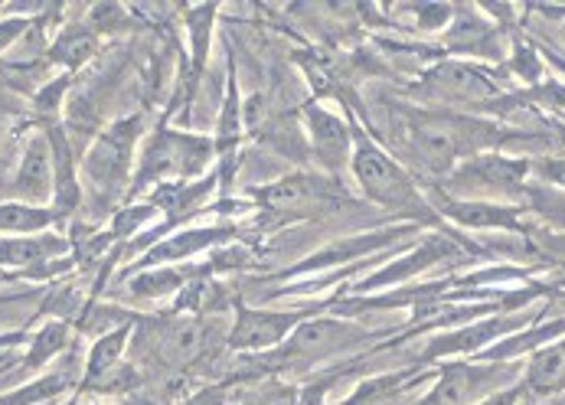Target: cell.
<instances>
[{
  "mask_svg": "<svg viewBox=\"0 0 565 405\" xmlns=\"http://www.w3.org/2000/svg\"><path fill=\"white\" fill-rule=\"evenodd\" d=\"M135 131H138V121H125V125L111 128L105 138H98V145L88 151V161H85V170L95 183L111 186L125 177Z\"/></svg>",
  "mask_w": 565,
  "mask_h": 405,
  "instance_id": "4",
  "label": "cell"
},
{
  "mask_svg": "<svg viewBox=\"0 0 565 405\" xmlns=\"http://www.w3.org/2000/svg\"><path fill=\"white\" fill-rule=\"evenodd\" d=\"M17 193L33 206L46 203V196L56 190V167H53V148L46 138H33L23 151V161L17 170Z\"/></svg>",
  "mask_w": 565,
  "mask_h": 405,
  "instance_id": "7",
  "label": "cell"
},
{
  "mask_svg": "<svg viewBox=\"0 0 565 405\" xmlns=\"http://www.w3.org/2000/svg\"><path fill=\"white\" fill-rule=\"evenodd\" d=\"M448 46L455 53H465V56H497L500 46H497V30L484 23L478 13H458L451 30H448Z\"/></svg>",
  "mask_w": 565,
  "mask_h": 405,
  "instance_id": "15",
  "label": "cell"
},
{
  "mask_svg": "<svg viewBox=\"0 0 565 405\" xmlns=\"http://www.w3.org/2000/svg\"><path fill=\"white\" fill-rule=\"evenodd\" d=\"M415 380V373H390V376H376L370 383H363L343 405H390L405 386Z\"/></svg>",
  "mask_w": 565,
  "mask_h": 405,
  "instance_id": "22",
  "label": "cell"
},
{
  "mask_svg": "<svg viewBox=\"0 0 565 405\" xmlns=\"http://www.w3.org/2000/svg\"><path fill=\"white\" fill-rule=\"evenodd\" d=\"M186 405H226V399H223V393H220V390H213V393H203V396L190 399Z\"/></svg>",
  "mask_w": 565,
  "mask_h": 405,
  "instance_id": "33",
  "label": "cell"
},
{
  "mask_svg": "<svg viewBox=\"0 0 565 405\" xmlns=\"http://www.w3.org/2000/svg\"><path fill=\"white\" fill-rule=\"evenodd\" d=\"M563 40H565V30H563Z\"/></svg>",
  "mask_w": 565,
  "mask_h": 405,
  "instance_id": "34",
  "label": "cell"
},
{
  "mask_svg": "<svg viewBox=\"0 0 565 405\" xmlns=\"http://www.w3.org/2000/svg\"><path fill=\"white\" fill-rule=\"evenodd\" d=\"M308 128H311V141H315V154H318L327 167H340V161H343V158L350 154V148H353L350 128H347L337 115H330V111H323V108H308Z\"/></svg>",
  "mask_w": 565,
  "mask_h": 405,
  "instance_id": "12",
  "label": "cell"
},
{
  "mask_svg": "<svg viewBox=\"0 0 565 405\" xmlns=\"http://www.w3.org/2000/svg\"><path fill=\"white\" fill-rule=\"evenodd\" d=\"M180 275L177 271H148V275H141V278H135L131 281V288L138 291V295H145V298H161V295H173L177 288H180Z\"/></svg>",
  "mask_w": 565,
  "mask_h": 405,
  "instance_id": "28",
  "label": "cell"
},
{
  "mask_svg": "<svg viewBox=\"0 0 565 405\" xmlns=\"http://www.w3.org/2000/svg\"><path fill=\"white\" fill-rule=\"evenodd\" d=\"M92 50H95L92 33H85V30H70V33H63L60 43L53 46V60H60V63H66V66H79V63H85V60L92 56Z\"/></svg>",
  "mask_w": 565,
  "mask_h": 405,
  "instance_id": "25",
  "label": "cell"
},
{
  "mask_svg": "<svg viewBox=\"0 0 565 405\" xmlns=\"http://www.w3.org/2000/svg\"><path fill=\"white\" fill-rule=\"evenodd\" d=\"M451 220L465 226H484V230H520V213L493 203H448Z\"/></svg>",
  "mask_w": 565,
  "mask_h": 405,
  "instance_id": "17",
  "label": "cell"
},
{
  "mask_svg": "<svg viewBox=\"0 0 565 405\" xmlns=\"http://www.w3.org/2000/svg\"><path fill=\"white\" fill-rule=\"evenodd\" d=\"M412 148H415V158L422 161V167L428 173H448L455 167V158L461 151L458 145V135L441 128V125H422L412 131Z\"/></svg>",
  "mask_w": 565,
  "mask_h": 405,
  "instance_id": "13",
  "label": "cell"
},
{
  "mask_svg": "<svg viewBox=\"0 0 565 405\" xmlns=\"http://www.w3.org/2000/svg\"><path fill=\"white\" fill-rule=\"evenodd\" d=\"M63 347H66V324H46L36 333V340H33V350H30V356H26V366L46 363V360L56 356Z\"/></svg>",
  "mask_w": 565,
  "mask_h": 405,
  "instance_id": "27",
  "label": "cell"
},
{
  "mask_svg": "<svg viewBox=\"0 0 565 405\" xmlns=\"http://www.w3.org/2000/svg\"><path fill=\"white\" fill-rule=\"evenodd\" d=\"M128 330H131V327L125 324L95 340V347H92V353H88V363H85V383H88V386H92V383H98L105 373H111V370H115L118 356L125 353Z\"/></svg>",
  "mask_w": 565,
  "mask_h": 405,
  "instance_id": "19",
  "label": "cell"
},
{
  "mask_svg": "<svg viewBox=\"0 0 565 405\" xmlns=\"http://www.w3.org/2000/svg\"><path fill=\"white\" fill-rule=\"evenodd\" d=\"M526 321L520 318H490V321H478V324L465 327V330H455L448 337H438L428 350V356H451V353H475V350H484L490 340L510 333V330H520Z\"/></svg>",
  "mask_w": 565,
  "mask_h": 405,
  "instance_id": "11",
  "label": "cell"
},
{
  "mask_svg": "<svg viewBox=\"0 0 565 405\" xmlns=\"http://www.w3.org/2000/svg\"><path fill=\"white\" fill-rule=\"evenodd\" d=\"M20 30H23V20H10V23H3V26H0V50H3L7 43H13V40L20 36Z\"/></svg>",
  "mask_w": 565,
  "mask_h": 405,
  "instance_id": "32",
  "label": "cell"
},
{
  "mask_svg": "<svg viewBox=\"0 0 565 405\" xmlns=\"http://www.w3.org/2000/svg\"><path fill=\"white\" fill-rule=\"evenodd\" d=\"M353 173L363 186V193L383 206L405 210L415 203V190L405 177V170L393 158H386L376 145L360 138L353 145Z\"/></svg>",
  "mask_w": 565,
  "mask_h": 405,
  "instance_id": "2",
  "label": "cell"
},
{
  "mask_svg": "<svg viewBox=\"0 0 565 405\" xmlns=\"http://www.w3.org/2000/svg\"><path fill=\"white\" fill-rule=\"evenodd\" d=\"M206 347V330L200 321L193 318H177V321H167L158 330V353L161 360L180 366V363H190L203 353Z\"/></svg>",
  "mask_w": 565,
  "mask_h": 405,
  "instance_id": "14",
  "label": "cell"
},
{
  "mask_svg": "<svg viewBox=\"0 0 565 405\" xmlns=\"http://www.w3.org/2000/svg\"><path fill=\"white\" fill-rule=\"evenodd\" d=\"M523 390L526 396H540V399L565 393V337L546 343L530 356L523 370Z\"/></svg>",
  "mask_w": 565,
  "mask_h": 405,
  "instance_id": "10",
  "label": "cell"
},
{
  "mask_svg": "<svg viewBox=\"0 0 565 405\" xmlns=\"http://www.w3.org/2000/svg\"><path fill=\"white\" fill-rule=\"evenodd\" d=\"M513 363H455L441 370L418 405H478L516 383Z\"/></svg>",
  "mask_w": 565,
  "mask_h": 405,
  "instance_id": "1",
  "label": "cell"
},
{
  "mask_svg": "<svg viewBox=\"0 0 565 405\" xmlns=\"http://www.w3.org/2000/svg\"><path fill=\"white\" fill-rule=\"evenodd\" d=\"M210 23H213V7H203V10L190 13L193 43H196V63H203V56H206V30H210Z\"/></svg>",
  "mask_w": 565,
  "mask_h": 405,
  "instance_id": "29",
  "label": "cell"
},
{
  "mask_svg": "<svg viewBox=\"0 0 565 405\" xmlns=\"http://www.w3.org/2000/svg\"><path fill=\"white\" fill-rule=\"evenodd\" d=\"M298 327V315H271V311H252L243 308L239 321L230 333V343L236 350H268L281 340H288Z\"/></svg>",
  "mask_w": 565,
  "mask_h": 405,
  "instance_id": "6",
  "label": "cell"
},
{
  "mask_svg": "<svg viewBox=\"0 0 565 405\" xmlns=\"http://www.w3.org/2000/svg\"><path fill=\"white\" fill-rule=\"evenodd\" d=\"M513 66H516V73H520L526 82L536 79V76H540V70H543V66H540V60H536L526 46H520V50H516V63H513Z\"/></svg>",
  "mask_w": 565,
  "mask_h": 405,
  "instance_id": "30",
  "label": "cell"
},
{
  "mask_svg": "<svg viewBox=\"0 0 565 405\" xmlns=\"http://www.w3.org/2000/svg\"><path fill=\"white\" fill-rule=\"evenodd\" d=\"M50 223H53V213L43 206H30V203H3L0 206V233L33 236L40 230H46Z\"/></svg>",
  "mask_w": 565,
  "mask_h": 405,
  "instance_id": "20",
  "label": "cell"
},
{
  "mask_svg": "<svg viewBox=\"0 0 565 405\" xmlns=\"http://www.w3.org/2000/svg\"><path fill=\"white\" fill-rule=\"evenodd\" d=\"M210 154H213V145L206 138L161 131L151 141L148 154H145V167L138 173V186H145L154 177H167V173H180V177L200 173L210 163Z\"/></svg>",
  "mask_w": 565,
  "mask_h": 405,
  "instance_id": "3",
  "label": "cell"
},
{
  "mask_svg": "<svg viewBox=\"0 0 565 405\" xmlns=\"http://www.w3.org/2000/svg\"><path fill=\"white\" fill-rule=\"evenodd\" d=\"M63 390H66V380H63V376H46V380H36V383H30V386H23V390L10 393L7 399H0V405H36V403H46V399L60 396Z\"/></svg>",
  "mask_w": 565,
  "mask_h": 405,
  "instance_id": "26",
  "label": "cell"
},
{
  "mask_svg": "<svg viewBox=\"0 0 565 405\" xmlns=\"http://www.w3.org/2000/svg\"><path fill=\"white\" fill-rule=\"evenodd\" d=\"M399 233H405V230H396V233H380V236H360V239H347L343 245H333V248H327L323 255L311 258V262H308V268H315V265H337V262H343V258H353V255H360V252H370V248H376V245L396 239Z\"/></svg>",
  "mask_w": 565,
  "mask_h": 405,
  "instance_id": "23",
  "label": "cell"
},
{
  "mask_svg": "<svg viewBox=\"0 0 565 405\" xmlns=\"http://www.w3.org/2000/svg\"><path fill=\"white\" fill-rule=\"evenodd\" d=\"M50 148H53V167H56V196H60V210H73L79 203V186L73 180V154L70 145L63 141L60 131L50 135Z\"/></svg>",
  "mask_w": 565,
  "mask_h": 405,
  "instance_id": "21",
  "label": "cell"
},
{
  "mask_svg": "<svg viewBox=\"0 0 565 405\" xmlns=\"http://www.w3.org/2000/svg\"><path fill=\"white\" fill-rule=\"evenodd\" d=\"M356 337H363V330L350 324V321H333V318H318V321H305L295 327L291 340H288V353H301V356H318L330 353L337 347L353 343Z\"/></svg>",
  "mask_w": 565,
  "mask_h": 405,
  "instance_id": "9",
  "label": "cell"
},
{
  "mask_svg": "<svg viewBox=\"0 0 565 405\" xmlns=\"http://www.w3.org/2000/svg\"><path fill=\"white\" fill-rule=\"evenodd\" d=\"M451 252H455V245L448 243V239H428V243H422L418 252H412L408 258L396 262V265H390V271H380L373 281H366V285H363V291H366V288L390 285V281H403V278L415 275V271H422V268H428L431 262H438V258H445V255H451Z\"/></svg>",
  "mask_w": 565,
  "mask_h": 405,
  "instance_id": "16",
  "label": "cell"
},
{
  "mask_svg": "<svg viewBox=\"0 0 565 405\" xmlns=\"http://www.w3.org/2000/svg\"><path fill=\"white\" fill-rule=\"evenodd\" d=\"M327 196H330V186L323 183L321 177H308V173L285 177V180H278V183H271V186H265L258 193V200L268 210H278V213H301V210L321 206Z\"/></svg>",
  "mask_w": 565,
  "mask_h": 405,
  "instance_id": "8",
  "label": "cell"
},
{
  "mask_svg": "<svg viewBox=\"0 0 565 405\" xmlns=\"http://www.w3.org/2000/svg\"><path fill=\"white\" fill-rule=\"evenodd\" d=\"M66 243L60 236H33V239H3L0 243V265H33L53 255H63Z\"/></svg>",
  "mask_w": 565,
  "mask_h": 405,
  "instance_id": "18",
  "label": "cell"
},
{
  "mask_svg": "<svg viewBox=\"0 0 565 405\" xmlns=\"http://www.w3.org/2000/svg\"><path fill=\"white\" fill-rule=\"evenodd\" d=\"M540 173H543L546 180H553V183L565 186V161H543L540 163Z\"/></svg>",
  "mask_w": 565,
  "mask_h": 405,
  "instance_id": "31",
  "label": "cell"
},
{
  "mask_svg": "<svg viewBox=\"0 0 565 405\" xmlns=\"http://www.w3.org/2000/svg\"><path fill=\"white\" fill-rule=\"evenodd\" d=\"M216 239H226V233H220V230H200V233H186V236H177V239H170L161 248H154L151 255H148V262H161V258H180V255H190V252H196V248H206V245H213Z\"/></svg>",
  "mask_w": 565,
  "mask_h": 405,
  "instance_id": "24",
  "label": "cell"
},
{
  "mask_svg": "<svg viewBox=\"0 0 565 405\" xmlns=\"http://www.w3.org/2000/svg\"><path fill=\"white\" fill-rule=\"evenodd\" d=\"M425 85L431 92H438L445 98H458V102H487L500 92L493 79L471 63H441L425 76Z\"/></svg>",
  "mask_w": 565,
  "mask_h": 405,
  "instance_id": "5",
  "label": "cell"
}]
</instances>
